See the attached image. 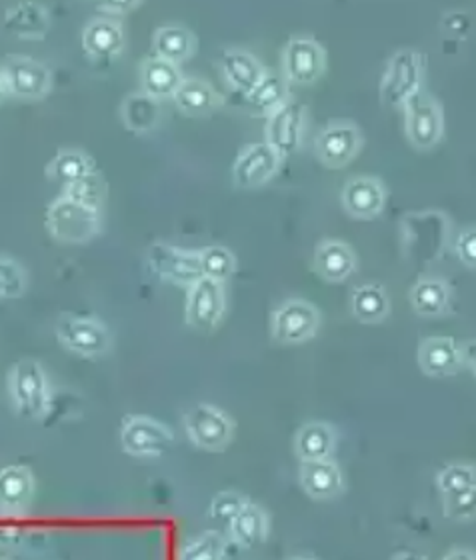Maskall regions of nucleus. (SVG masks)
I'll list each match as a JSON object with an SVG mask.
<instances>
[{
    "instance_id": "36",
    "label": "nucleus",
    "mask_w": 476,
    "mask_h": 560,
    "mask_svg": "<svg viewBox=\"0 0 476 560\" xmlns=\"http://www.w3.org/2000/svg\"><path fill=\"white\" fill-rule=\"evenodd\" d=\"M65 197L70 200H77L84 207L98 209L103 207L106 199V183L103 176L94 171L93 175L82 178L79 183H72L69 187H65Z\"/></svg>"
},
{
    "instance_id": "28",
    "label": "nucleus",
    "mask_w": 476,
    "mask_h": 560,
    "mask_svg": "<svg viewBox=\"0 0 476 560\" xmlns=\"http://www.w3.org/2000/svg\"><path fill=\"white\" fill-rule=\"evenodd\" d=\"M4 28L21 38H45L50 14L36 2H16L4 11Z\"/></svg>"
},
{
    "instance_id": "33",
    "label": "nucleus",
    "mask_w": 476,
    "mask_h": 560,
    "mask_svg": "<svg viewBox=\"0 0 476 560\" xmlns=\"http://www.w3.org/2000/svg\"><path fill=\"white\" fill-rule=\"evenodd\" d=\"M96 171L94 161L81 151H60L47 166V175L69 187Z\"/></svg>"
},
{
    "instance_id": "10",
    "label": "nucleus",
    "mask_w": 476,
    "mask_h": 560,
    "mask_svg": "<svg viewBox=\"0 0 476 560\" xmlns=\"http://www.w3.org/2000/svg\"><path fill=\"white\" fill-rule=\"evenodd\" d=\"M405 127L413 147L420 151L434 149L444 137V113L439 101L422 91L405 105Z\"/></svg>"
},
{
    "instance_id": "35",
    "label": "nucleus",
    "mask_w": 476,
    "mask_h": 560,
    "mask_svg": "<svg viewBox=\"0 0 476 560\" xmlns=\"http://www.w3.org/2000/svg\"><path fill=\"white\" fill-rule=\"evenodd\" d=\"M227 540L221 533L209 530L193 538L185 549L181 550L178 560H224Z\"/></svg>"
},
{
    "instance_id": "16",
    "label": "nucleus",
    "mask_w": 476,
    "mask_h": 560,
    "mask_svg": "<svg viewBox=\"0 0 476 560\" xmlns=\"http://www.w3.org/2000/svg\"><path fill=\"white\" fill-rule=\"evenodd\" d=\"M340 205L355 219H374L386 205L383 180L371 175L350 176L340 192Z\"/></svg>"
},
{
    "instance_id": "31",
    "label": "nucleus",
    "mask_w": 476,
    "mask_h": 560,
    "mask_svg": "<svg viewBox=\"0 0 476 560\" xmlns=\"http://www.w3.org/2000/svg\"><path fill=\"white\" fill-rule=\"evenodd\" d=\"M268 533L267 513L253 502H246L241 513L231 521V537L243 549H255Z\"/></svg>"
},
{
    "instance_id": "20",
    "label": "nucleus",
    "mask_w": 476,
    "mask_h": 560,
    "mask_svg": "<svg viewBox=\"0 0 476 560\" xmlns=\"http://www.w3.org/2000/svg\"><path fill=\"white\" fill-rule=\"evenodd\" d=\"M221 70L227 82L236 93L246 94L255 89L260 79L267 74L263 62L253 52L243 48H224L221 52Z\"/></svg>"
},
{
    "instance_id": "25",
    "label": "nucleus",
    "mask_w": 476,
    "mask_h": 560,
    "mask_svg": "<svg viewBox=\"0 0 476 560\" xmlns=\"http://www.w3.org/2000/svg\"><path fill=\"white\" fill-rule=\"evenodd\" d=\"M408 301L418 316L437 318L446 315L451 308V284L437 277H422L413 284Z\"/></svg>"
},
{
    "instance_id": "13",
    "label": "nucleus",
    "mask_w": 476,
    "mask_h": 560,
    "mask_svg": "<svg viewBox=\"0 0 476 560\" xmlns=\"http://www.w3.org/2000/svg\"><path fill=\"white\" fill-rule=\"evenodd\" d=\"M147 260L156 277L186 289H190L197 280L202 279L198 250H185L166 243H154L147 253Z\"/></svg>"
},
{
    "instance_id": "38",
    "label": "nucleus",
    "mask_w": 476,
    "mask_h": 560,
    "mask_svg": "<svg viewBox=\"0 0 476 560\" xmlns=\"http://www.w3.org/2000/svg\"><path fill=\"white\" fill-rule=\"evenodd\" d=\"M26 291L24 269L9 257H0V299H19Z\"/></svg>"
},
{
    "instance_id": "6",
    "label": "nucleus",
    "mask_w": 476,
    "mask_h": 560,
    "mask_svg": "<svg viewBox=\"0 0 476 560\" xmlns=\"http://www.w3.org/2000/svg\"><path fill=\"white\" fill-rule=\"evenodd\" d=\"M173 444L175 434L159 420L142 415H130L123 420L120 446L127 455L137 458H159L166 455L173 448Z\"/></svg>"
},
{
    "instance_id": "7",
    "label": "nucleus",
    "mask_w": 476,
    "mask_h": 560,
    "mask_svg": "<svg viewBox=\"0 0 476 560\" xmlns=\"http://www.w3.org/2000/svg\"><path fill=\"white\" fill-rule=\"evenodd\" d=\"M326 69L323 45L309 35H292L282 48V77L289 84L309 86L321 79Z\"/></svg>"
},
{
    "instance_id": "3",
    "label": "nucleus",
    "mask_w": 476,
    "mask_h": 560,
    "mask_svg": "<svg viewBox=\"0 0 476 560\" xmlns=\"http://www.w3.org/2000/svg\"><path fill=\"white\" fill-rule=\"evenodd\" d=\"M425 81V57L417 48H400L388 60L384 72L381 98L386 106H405L420 93Z\"/></svg>"
},
{
    "instance_id": "45",
    "label": "nucleus",
    "mask_w": 476,
    "mask_h": 560,
    "mask_svg": "<svg viewBox=\"0 0 476 560\" xmlns=\"http://www.w3.org/2000/svg\"><path fill=\"white\" fill-rule=\"evenodd\" d=\"M442 560H476V552L466 549L451 550Z\"/></svg>"
},
{
    "instance_id": "24",
    "label": "nucleus",
    "mask_w": 476,
    "mask_h": 560,
    "mask_svg": "<svg viewBox=\"0 0 476 560\" xmlns=\"http://www.w3.org/2000/svg\"><path fill=\"white\" fill-rule=\"evenodd\" d=\"M183 79L185 77H183V72L178 69V65L159 59L154 55L144 60L142 67H140L142 93L149 94L154 101L173 98Z\"/></svg>"
},
{
    "instance_id": "2",
    "label": "nucleus",
    "mask_w": 476,
    "mask_h": 560,
    "mask_svg": "<svg viewBox=\"0 0 476 560\" xmlns=\"http://www.w3.org/2000/svg\"><path fill=\"white\" fill-rule=\"evenodd\" d=\"M12 405L24 419H40L50 405V386L43 366L33 359H24L12 366L9 376Z\"/></svg>"
},
{
    "instance_id": "34",
    "label": "nucleus",
    "mask_w": 476,
    "mask_h": 560,
    "mask_svg": "<svg viewBox=\"0 0 476 560\" xmlns=\"http://www.w3.org/2000/svg\"><path fill=\"white\" fill-rule=\"evenodd\" d=\"M200 258V270L205 279L217 280V282H227L236 270V258L227 246H207L198 250Z\"/></svg>"
},
{
    "instance_id": "12",
    "label": "nucleus",
    "mask_w": 476,
    "mask_h": 560,
    "mask_svg": "<svg viewBox=\"0 0 476 560\" xmlns=\"http://www.w3.org/2000/svg\"><path fill=\"white\" fill-rule=\"evenodd\" d=\"M224 308H227L224 284L202 277L188 289L186 294V325L200 332H212L221 325Z\"/></svg>"
},
{
    "instance_id": "44",
    "label": "nucleus",
    "mask_w": 476,
    "mask_h": 560,
    "mask_svg": "<svg viewBox=\"0 0 476 560\" xmlns=\"http://www.w3.org/2000/svg\"><path fill=\"white\" fill-rule=\"evenodd\" d=\"M461 352H463V361H465L466 366L476 374V339L463 342Z\"/></svg>"
},
{
    "instance_id": "37",
    "label": "nucleus",
    "mask_w": 476,
    "mask_h": 560,
    "mask_svg": "<svg viewBox=\"0 0 476 560\" xmlns=\"http://www.w3.org/2000/svg\"><path fill=\"white\" fill-rule=\"evenodd\" d=\"M437 485L441 489L442 497L476 487V467L475 465H465V463L449 465L439 472Z\"/></svg>"
},
{
    "instance_id": "43",
    "label": "nucleus",
    "mask_w": 476,
    "mask_h": 560,
    "mask_svg": "<svg viewBox=\"0 0 476 560\" xmlns=\"http://www.w3.org/2000/svg\"><path fill=\"white\" fill-rule=\"evenodd\" d=\"M471 14H466V12H449V14H444V19H442V26H444V31H449L451 35H463L465 36L468 33V28H471Z\"/></svg>"
},
{
    "instance_id": "19",
    "label": "nucleus",
    "mask_w": 476,
    "mask_h": 560,
    "mask_svg": "<svg viewBox=\"0 0 476 560\" xmlns=\"http://www.w3.org/2000/svg\"><path fill=\"white\" fill-rule=\"evenodd\" d=\"M313 267L328 282H343L357 270V255L340 238H323L314 248Z\"/></svg>"
},
{
    "instance_id": "14",
    "label": "nucleus",
    "mask_w": 476,
    "mask_h": 560,
    "mask_svg": "<svg viewBox=\"0 0 476 560\" xmlns=\"http://www.w3.org/2000/svg\"><path fill=\"white\" fill-rule=\"evenodd\" d=\"M7 82L9 96L23 101H38L50 91V70L35 59L28 57H9L0 67Z\"/></svg>"
},
{
    "instance_id": "41",
    "label": "nucleus",
    "mask_w": 476,
    "mask_h": 560,
    "mask_svg": "<svg viewBox=\"0 0 476 560\" xmlns=\"http://www.w3.org/2000/svg\"><path fill=\"white\" fill-rule=\"evenodd\" d=\"M454 253L465 267L476 269V224L466 226L458 233L454 243Z\"/></svg>"
},
{
    "instance_id": "30",
    "label": "nucleus",
    "mask_w": 476,
    "mask_h": 560,
    "mask_svg": "<svg viewBox=\"0 0 476 560\" xmlns=\"http://www.w3.org/2000/svg\"><path fill=\"white\" fill-rule=\"evenodd\" d=\"M287 98H289V82L282 77V72L267 70V74L260 79L255 89L246 94V105L253 115L268 117Z\"/></svg>"
},
{
    "instance_id": "15",
    "label": "nucleus",
    "mask_w": 476,
    "mask_h": 560,
    "mask_svg": "<svg viewBox=\"0 0 476 560\" xmlns=\"http://www.w3.org/2000/svg\"><path fill=\"white\" fill-rule=\"evenodd\" d=\"M282 161L267 142H251L233 164V183L241 188L260 187L279 173Z\"/></svg>"
},
{
    "instance_id": "46",
    "label": "nucleus",
    "mask_w": 476,
    "mask_h": 560,
    "mask_svg": "<svg viewBox=\"0 0 476 560\" xmlns=\"http://www.w3.org/2000/svg\"><path fill=\"white\" fill-rule=\"evenodd\" d=\"M393 560H427L425 557H420V555H415V552H400V555H396Z\"/></svg>"
},
{
    "instance_id": "40",
    "label": "nucleus",
    "mask_w": 476,
    "mask_h": 560,
    "mask_svg": "<svg viewBox=\"0 0 476 560\" xmlns=\"http://www.w3.org/2000/svg\"><path fill=\"white\" fill-rule=\"evenodd\" d=\"M246 499H244L243 494H239V492H233V490H227V492H219L212 502H210V516L212 518H219V521H233L236 514L241 513V509H243L244 504H246Z\"/></svg>"
},
{
    "instance_id": "27",
    "label": "nucleus",
    "mask_w": 476,
    "mask_h": 560,
    "mask_svg": "<svg viewBox=\"0 0 476 560\" xmlns=\"http://www.w3.org/2000/svg\"><path fill=\"white\" fill-rule=\"evenodd\" d=\"M350 311L362 325H379L391 313V299L379 282H364L350 292Z\"/></svg>"
},
{
    "instance_id": "47",
    "label": "nucleus",
    "mask_w": 476,
    "mask_h": 560,
    "mask_svg": "<svg viewBox=\"0 0 476 560\" xmlns=\"http://www.w3.org/2000/svg\"><path fill=\"white\" fill-rule=\"evenodd\" d=\"M7 96H9V91H7V82H4V77H2V72H0V103H2Z\"/></svg>"
},
{
    "instance_id": "42",
    "label": "nucleus",
    "mask_w": 476,
    "mask_h": 560,
    "mask_svg": "<svg viewBox=\"0 0 476 560\" xmlns=\"http://www.w3.org/2000/svg\"><path fill=\"white\" fill-rule=\"evenodd\" d=\"M140 2H101L94 7L96 14H101V19H111L117 21L120 16H127L128 12L139 9Z\"/></svg>"
},
{
    "instance_id": "1",
    "label": "nucleus",
    "mask_w": 476,
    "mask_h": 560,
    "mask_svg": "<svg viewBox=\"0 0 476 560\" xmlns=\"http://www.w3.org/2000/svg\"><path fill=\"white\" fill-rule=\"evenodd\" d=\"M101 210L84 207L69 197H59L47 210V231L67 245H84L101 233Z\"/></svg>"
},
{
    "instance_id": "32",
    "label": "nucleus",
    "mask_w": 476,
    "mask_h": 560,
    "mask_svg": "<svg viewBox=\"0 0 476 560\" xmlns=\"http://www.w3.org/2000/svg\"><path fill=\"white\" fill-rule=\"evenodd\" d=\"M120 113H123L125 127L132 132H139V135L156 129L159 120H161L159 101H154L144 93L128 94Z\"/></svg>"
},
{
    "instance_id": "9",
    "label": "nucleus",
    "mask_w": 476,
    "mask_h": 560,
    "mask_svg": "<svg viewBox=\"0 0 476 560\" xmlns=\"http://www.w3.org/2000/svg\"><path fill=\"white\" fill-rule=\"evenodd\" d=\"M57 339L65 349L84 359L103 357L113 345L108 328L91 316H62L57 323Z\"/></svg>"
},
{
    "instance_id": "8",
    "label": "nucleus",
    "mask_w": 476,
    "mask_h": 560,
    "mask_svg": "<svg viewBox=\"0 0 476 560\" xmlns=\"http://www.w3.org/2000/svg\"><path fill=\"white\" fill-rule=\"evenodd\" d=\"M364 137L357 122L340 118L325 125L314 139V154L328 168H343L359 154Z\"/></svg>"
},
{
    "instance_id": "39",
    "label": "nucleus",
    "mask_w": 476,
    "mask_h": 560,
    "mask_svg": "<svg viewBox=\"0 0 476 560\" xmlns=\"http://www.w3.org/2000/svg\"><path fill=\"white\" fill-rule=\"evenodd\" d=\"M444 514L453 521H473L476 518V487L446 494L444 497Z\"/></svg>"
},
{
    "instance_id": "29",
    "label": "nucleus",
    "mask_w": 476,
    "mask_h": 560,
    "mask_svg": "<svg viewBox=\"0 0 476 560\" xmlns=\"http://www.w3.org/2000/svg\"><path fill=\"white\" fill-rule=\"evenodd\" d=\"M195 48H197V38L181 24H164L161 28H156V33L152 36L154 57L169 60L173 65H181L186 59H190Z\"/></svg>"
},
{
    "instance_id": "21",
    "label": "nucleus",
    "mask_w": 476,
    "mask_h": 560,
    "mask_svg": "<svg viewBox=\"0 0 476 560\" xmlns=\"http://www.w3.org/2000/svg\"><path fill=\"white\" fill-rule=\"evenodd\" d=\"M299 477H301V487L304 492L316 501L333 499L345 487L343 472H340L337 463L330 460V458L302 463Z\"/></svg>"
},
{
    "instance_id": "4",
    "label": "nucleus",
    "mask_w": 476,
    "mask_h": 560,
    "mask_svg": "<svg viewBox=\"0 0 476 560\" xmlns=\"http://www.w3.org/2000/svg\"><path fill=\"white\" fill-rule=\"evenodd\" d=\"M185 431L197 448L221 453L233 441L234 420L219 407L200 402L186 410Z\"/></svg>"
},
{
    "instance_id": "11",
    "label": "nucleus",
    "mask_w": 476,
    "mask_h": 560,
    "mask_svg": "<svg viewBox=\"0 0 476 560\" xmlns=\"http://www.w3.org/2000/svg\"><path fill=\"white\" fill-rule=\"evenodd\" d=\"M306 125V106L299 98L289 96L282 105L267 117V142L279 154L280 161L289 159L301 149Z\"/></svg>"
},
{
    "instance_id": "17",
    "label": "nucleus",
    "mask_w": 476,
    "mask_h": 560,
    "mask_svg": "<svg viewBox=\"0 0 476 560\" xmlns=\"http://www.w3.org/2000/svg\"><path fill=\"white\" fill-rule=\"evenodd\" d=\"M125 45H127V36L118 21L96 16L82 31V48L86 57L96 62H111L117 59L118 55L125 50Z\"/></svg>"
},
{
    "instance_id": "18",
    "label": "nucleus",
    "mask_w": 476,
    "mask_h": 560,
    "mask_svg": "<svg viewBox=\"0 0 476 560\" xmlns=\"http://www.w3.org/2000/svg\"><path fill=\"white\" fill-rule=\"evenodd\" d=\"M418 366L422 373L434 378L461 373L465 366L461 345H456L449 337H430L422 340L418 347Z\"/></svg>"
},
{
    "instance_id": "23",
    "label": "nucleus",
    "mask_w": 476,
    "mask_h": 560,
    "mask_svg": "<svg viewBox=\"0 0 476 560\" xmlns=\"http://www.w3.org/2000/svg\"><path fill=\"white\" fill-rule=\"evenodd\" d=\"M173 101L186 117H209L222 106L221 93L200 79H183Z\"/></svg>"
},
{
    "instance_id": "5",
    "label": "nucleus",
    "mask_w": 476,
    "mask_h": 560,
    "mask_svg": "<svg viewBox=\"0 0 476 560\" xmlns=\"http://www.w3.org/2000/svg\"><path fill=\"white\" fill-rule=\"evenodd\" d=\"M321 327V313L311 301L287 299L275 308L270 335L280 345H301L314 339Z\"/></svg>"
},
{
    "instance_id": "48",
    "label": "nucleus",
    "mask_w": 476,
    "mask_h": 560,
    "mask_svg": "<svg viewBox=\"0 0 476 560\" xmlns=\"http://www.w3.org/2000/svg\"><path fill=\"white\" fill-rule=\"evenodd\" d=\"M292 560H314V559H292Z\"/></svg>"
},
{
    "instance_id": "26",
    "label": "nucleus",
    "mask_w": 476,
    "mask_h": 560,
    "mask_svg": "<svg viewBox=\"0 0 476 560\" xmlns=\"http://www.w3.org/2000/svg\"><path fill=\"white\" fill-rule=\"evenodd\" d=\"M337 446V431L326 422H306L294 436V453L302 463L330 458Z\"/></svg>"
},
{
    "instance_id": "22",
    "label": "nucleus",
    "mask_w": 476,
    "mask_h": 560,
    "mask_svg": "<svg viewBox=\"0 0 476 560\" xmlns=\"http://www.w3.org/2000/svg\"><path fill=\"white\" fill-rule=\"evenodd\" d=\"M35 497V477L21 465L0 468V509L4 513H23Z\"/></svg>"
}]
</instances>
